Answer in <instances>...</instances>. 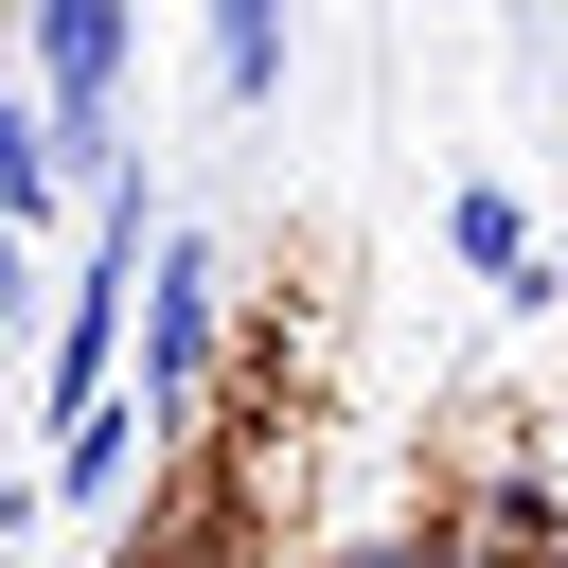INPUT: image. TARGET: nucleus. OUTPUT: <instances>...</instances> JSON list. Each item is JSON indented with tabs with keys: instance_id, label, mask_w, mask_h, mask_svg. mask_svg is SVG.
<instances>
[{
	"instance_id": "obj_4",
	"label": "nucleus",
	"mask_w": 568,
	"mask_h": 568,
	"mask_svg": "<svg viewBox=\"0 0 568 568\" xmlns=\"http://www.w3.org/2000/svg\"><path fill=\"white\" fill-rule=\"evenodd\" d=\"M124 444H142V408H124V390H89V408L53 426V497H71V515H106V497H124Z\"/></svg>"
},
{
	"instance_id": "obj_6",
	"label": "nucleus",
	"mask_w": 568,
	"mask_h": 568,
	"mask_svg": "<svg viewBox=\"0 0 568 568\" xmlns=\"http://www.w3.org/2000/svg\"><path fill=\"white\" fill-rule=\"evenodd\" d=\"M53 231V142H36V89H0V248Z\"/></svg>"
},
{
	"instance_id": "obj_1",
	"label": "nucleus",
	"mask_w": 568,
	"mask_h": 568,
	"mask_svg": "<svg viewBox=\"0 0 568 568\" xmlns=\"http://www.w3.org/2000/svg\"><path fill=\"white\" fill-rule=\"evenodd\" d=\"M124 337H142V444H178L213 408V355H231V248L213 231H142V284H124Z\"/></svg>"
},
{
	"instance_id": "obj_5",
	"label": "nucleus",
	"mask_w": 568,
	"mask_h": 568,
	"mask_svg": "<svg viewBox=\"0 0 568 568\" xmlns=\"http://www.w3.org/2000/svg\"><path fill=\"white\" fill-rule=\"evenodd\" d=\"M284 89V0H213V106H266Z\"/></svg>"
},
{
	"instance_id": "obj_7",
	"label": "nucleus",
	"mask_w": 568,
	"mask_h": 568,
	"mask_svg": "<svg viewBox=\"0 0 568 568\" xmlns=\"http://www.w3.org/2000/svg\"><path fill=\"white\" fill-rule=\"evenodd\" d=\"M0 568H18V532H0Z\"/></svg>"
},
{
	"instance_id": "obj_3",
	"label": "nucleus",
	"mask_w": 568,
	"mask_h": 568,
	"mask_svg": "<svg viewBox=\"0 0 568 568\" xmlns=\"http://www.w3.org/2000/svg\"><path fill=\"white\" fill-rule=\"evenodd\" d=\"M444 266L497 284V302H550V266H532V195H515V178H462V195H444Z\"/></svg>"
},
{
	"instance_id": "obj_2",
	"label": "nucleus",
	"mask_w": 568,
	"mask_h": 568,
	"mask_svg": "<svg viewBox=\"0 0 568 568\" xmlns=\"http://www.w3.org/2000/svg\"><path fill=\"white\" fill-rule=\"evenodd\" d=\"M18 36H36L53 195H71V178H124V53H142V0H18Z\"/></svg>"
}]
</instances>
